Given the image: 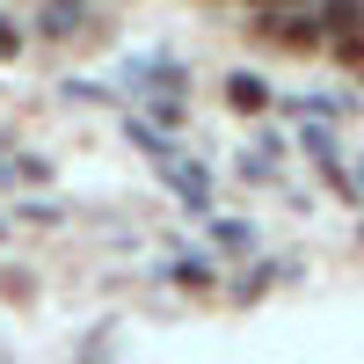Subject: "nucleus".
<instances>
[{
  "instance_id": "obj_1",
  "label": "nucleus",
  "mask_w": 364,
  "mask_h": 364,
  "mask_svg": "<svg viewBox=\"0 0 364 364\" xmlns=\"http://www.w3.org/2000/svg\"><path fill=\"white\" fill-rule=\"evenodd\" d=\"M321 37H328V29H321L314 15H306V22H262V44H284V51H314Z\"/></svg>"
},
{
  "instance_id": "obj_2",
  "label": "nucleus",
  "mask_w": 364,
  "mask_h": 364,
  "mask_svg": "<svg viewBox=\"0 0 364 364\" xmlns=\"http://www.w3.org/2000/svg\"><path fill=\"white\" fill-rule=\"evenodd\" d=\"M226 102H233V109H248V117H255V109L269 102V87H262L255 73H233V80H226Z\"/></svg>"
},
{
  "instance_id": "obj_3",
  "label": "nucleus",
  "mask_w": 364,
  "mask_h": 364,
  "mask_svg": "<svg viewBox=\"0 0 364 364\" xmlns=\"http://www.w3.org/2000/svg\"><path fill=\"white\" fill-rule=\"evenodd\" d=\"M336 58H343V66H364V29H350V37H336Z\"/></svg>"
},
{
  "instance_id": "obj_4",
  "label": "nucleus",
  "mask_w": 364,
  "mask_h": 364,
  "mask_svg": "<svg viewBox=\"0 0 364 364\" xmlns=\"http://www.w3.org/2000/svg\"><path fill=\"white\" fill-rule=\"evenodd\" d=\"M15 44H22V29H15V22H0V58H15Z\"/></svg>"
}]
</instances>
